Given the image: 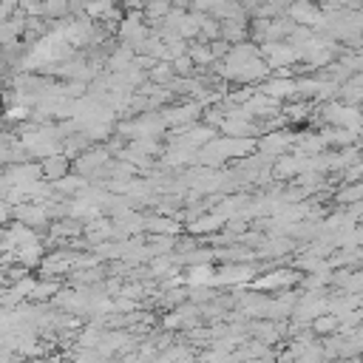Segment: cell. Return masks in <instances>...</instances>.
Listing matches in <instances>:
<instances>
[{
  "instance_id": "7a4b0ae2",
  "label": "cell",
  "mask_w": 363,
  "mask_h": 363,
  "mask_svg": "<svg viewBox=\"0 0 363 363\" xmlns=\"http://www.w3.org/2000/svg\"><path fill=\"white\" fill-rule=\"evenodd\" d=\"M65 9H68L65 0H40V12L43 15H63Z\"/></svg>"
},
{
  "instance_id": "277c9868",
  "label": "cell",
  "mask_w": 363,
  "mask_h": 363,
  "mask_svg": "<svg viewBox=\"0 0 363 363\" xmlns=\"http://www.w3.org/2000/svg\"><path fill=\"white\" fill-rule=\"evenodd\" d=\"M176 3H185V0H176Z\"/></svg>"
},
{
  "instance_id": "3957f363",
  "label": "cell",
  "mask_w": 363,
  "mask_h": 363,
  "mask_svg": "<svg viewBox=\"0 0 363 363\" xmlns=\"http://www.w3.org/2000/svg\"><path fill=\"white\" fill-rule=\"evenodd\" d=\"M148 12H150L153 17H156V15H168V0H150Z\"/></svg>"
},
{
  "instance_id": "6da1fadb",
  "label": "cell",
  "mask_w": 363,
  "mask_h": 363,
  "mask_svg": "<svg viewBox=\"0 0 363 363\" xmlns=\"http://www.w3.org/2000/svg\"><path fill=\"white\" fill-rule=\"evenodd\" d=\"M290 15L295 17V23H306V26H318L324 23V15L318 12V6H312L309 0H295L290 9Z\"/></svg>"
}]
</instances>
